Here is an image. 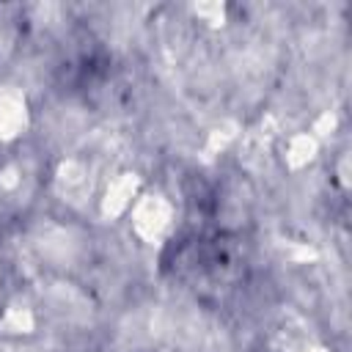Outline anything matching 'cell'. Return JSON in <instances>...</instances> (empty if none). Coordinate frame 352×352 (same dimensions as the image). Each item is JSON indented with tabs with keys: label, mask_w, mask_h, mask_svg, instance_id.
<instances>
[{
	"label": "cell",
	"mask_w": 352,
	"mask_h": 352,
	"mask_svg": "<svg viewBox=\"0 0 352 352\" xmlns=\"http://www.w3.org/2000/svg\"><path fill=\"white\" fill-rule=\"evenodd\" d=\"M138 228L146 231V234H154L165 226V217H168V209L162 201H143L138 206Z\"/></svg>",
	"instance_id": "6da1fadb"
}]
</instances>
